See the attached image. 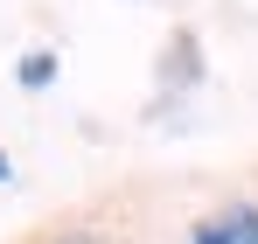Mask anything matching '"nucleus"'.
Wrapping results in <instances>:
<instances>
[{
    "label": "nucleus",
    "instance_id": "nucleus-1",
    "mask_svg": "<svg viewBox=\"0 0 258 244\" xmlns=\"http://www.w3.org/2000/svg\"><path fill=\"white\" fill-rule=\"evenodd\" d=\"M161 84L168 91H196L203 84V42L188 35V28H174L168 49H161Z\"/></svg>",
    "mask_w": 258,
    "mask_h": 244
},
{
    "label": "nucleus",
    "instance_id": "nucleus-2",
    "mask_svg": "<svg viewBox=\"0 0 258 244\" xmlns=\"http://www.w3.org/2000/svg\"><path fill=\"white\" fill-rule=\"evenodd\" d=\"M188 244H258V209L251 203H230L223 216H210Z\"/></svg>",
    "mask_w": 258,
    "mask_h": 244
},
{
    "label": "nucleus",
    "instance_id": "nucleus-3",
    "mask_svg": "<svg viewBox=\"0 0 258 244\" xmlns=\"http://www.w3.org/2000/svg\"><path fill=\"white\" fill-rule=\"evenodd\" d=\"M14 77L28 84V91H42V84L56 77V56H49V49H35V56H21V70H14Z\"/></svg>",
    "mask_w": 258,
    "mask_h": 244
},
{
    "label": "nucleus",
    "instance_id": "nucleus-4",
    "mask_svg": "<svg viewBox=\"0 0 258 244\" xmlns=\"http://www.w3.org/2000/svg\"><path fill=\"white\" fill-rule=\"evenodd\" d=\"M56 244H105V237H91V230H63Z\"/></svg>",
    "mask_w": 258,
    "mask_h": 244
},
{
    "label": "nucleus",
    "instance_id": "nucleus-5",
    "mask_svg": "<svg viewBox=\"0 0 258 244\" xmlns=\"http://www.w3.org/2000/svg\"><path fill=\"white\" fill-rule=\"evenodd\" d=\"M0 181H7V154H0Z\"/></svg>",
    "mask_w": 258,
    "mask_h": 244
}]
</instances>
